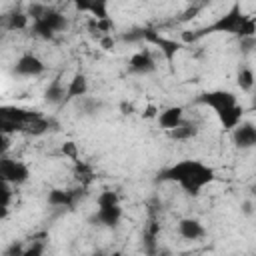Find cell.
<instances>
[{"instance_id":"1","label":"cell","mask_w":256,"mask_h":256,"mask_svg":"<svg viewBox=\"0 0 256 256\" xmlns=\"http://www.w3.org/2000/svg\"><path fill=\"white\" fill-rule=\"evenodd\" d=\"M214 168L200 160H180L158 172L160 182H174L190 196H198L202 188L214 182Z\"/></svg>"},{"instance_id":"2","label":"cell","mask_w":256,"mask_h":256,"mask_svg":"<svg viewBox=\"0 0 256 256\" xmlns=\"http://www.w3.org/2000/svg\"><path fill=\"white\" fill-rule=\"evenodd\" d=\"M246 18L248 16L242 12L240 4H232L230 10L224 12L222 16H218L212 24H208V26H204L200 30H194V32H184L182 40L184 42H196V40H200V38H204L208 34H234V36H238L242 24L246 22Z\"/></svg>"},{"instance_id":"3","label":"cell","mask_w":256,"mask_h":256,"mask_svg":"<svg viewBox=\"0 0 256 256\" xmlns=\"http://www.w3.org/2000/svg\"><path fill=\"white\" fill-rule=\"evenodd\" d=\"M28 178H30V168L24 162L8 158L6 154L2 156V160H0V180L2 182H8L10 186H20V184L28 182Z\"/></svg>"},{"instance_id":"4","label":"cell","mask_w":256,"mask_h":256,"mask_svg":"<svg viewBox=\"0 0 256 256\" xmlns=\"http://www.w3.org/2000/svg\"><path fill=\"white\" fill-rule=\"evenodd\" d=\"M196 102L212 108L214 114H218V112H222V110H226L230 106H236L238 104V98L230 90H206V92H202V94L196 96Z\"/></svg>"},{"instance_id":"5","label":"cell","mask_w":256,"mask_h":256,"mask_svg":"<svg viewBox=\"0 0 256 256\" xmlns=\"http://www.w3.org/2000/svg\"><path fill=\"white\" fill-rule=\"evenodd\" d=\"M40 118H42V114L34 112V110H24V108H16V106H2L0 108V120H8V122L18 124L22 128V132H26L28 126L38 122Z\"/></svg>"},{"instance_id":"6","label":"cell","mask_w":256,"mask_h":256,"mask_svg":"<svg viewBox=\"0 0 256 256\" xmlns=\"http://www.w3.org/2000/svg\"><path fill=\"white\" fill-rule=\"evenodd\" d=\"M142 40H146V42L158 46L160 52H162V56H164L168 62H172V60L176 58V54L180 52V48H182L180 42L170 40V38H164V36H160V34H158L156 30H152V28H142Z\"/></svg>"},{"instance_id":"7","label":"cell","mask_w":256,"mask_h":256,"mask_svg":"<svg viewBox=\"0 0 256 256\" xmlns=\"http://www.w3.org/2000/svg\"><path fill=\"white\" fill-rule=\"evenodd\" d=\"M156 70V60L150 50H138L128 60V72L136 76H146Z\"/></svg>"},{"instance_id":"8","label":"cell","mask_w":256,"mask_h":256,"mask_svg":"<svg viewBox=\"0 0 256 256\" xmlns=\"http://www.w3.org/2000/svg\"><path fill=\"white\" fill-rule=\"evenodd\" d=\"M14 74H18V76H40L44 70H46V64L36 56V54H32V52H26V54H22L18 60H16V64H14Z\"/></svg>"},{"instance_id":"9","label":"cell","mask_w":256,"mask_h":256,"mask_svg":"<svg viewBox=\"0 0 256 256\" xmlns=\"http://www.w3.org/2000/svg\"><path fill=\"white\" fill-rule=\"evenodd\" d=\"M82 188H76V190H68V188H52L48 192V204L50 206H56V208H72L80 196H82Z\"/></svg>"},{"instance_id":"10","label":"cell","mask_w":256,"mask_h":256,"mask_svg":"<svg viewBox=\"0 0 256 256\" xmlns=\"http://www.w3.org/2000/svg\"><path fill=\"white\" fill-rule=\"evenodd\" d=\"M232 142L240 150H248L256 146V124L252 122H240L232 130Z\"/></svg>"},{"instance_id":"11","label":"cell","mask_w":256,"mask_h":256,"mask_svg":"<svg viewBox=\"0 0 256 256\" xmlns=\"http://www.w3.org/2000/svg\"><path fill=\"white\" fill-rule=\"evenodd\" d=\"M92 220L100 226L106 228H116L122 220V206L120 204H108V206H98L96 214L92 216Z\"/></svg>"},{"instance_id":"12","label":"cell","mask_w":256,"mask_h":256,"mask_svg":"<svg viewBox=\"0 0 256 256\" xmlns=\"http://www.w3.org/2000/svg\"><path fill=\"white\" fill-rule=\"evenodd\" d=\"M178 234L184 238V240H190V242H196V240H202L206 236V228L200 220L196 218H182L178 222Z\"/></svg>"},{"instance_id":"13","label":"cell","mask_w":256,"mask_h":256,"mask_svg":"<svg viewBox=\"0 0 256 256\" xmlns=\"http://www.w3.org/2000/svg\"><path fill=\"white\" fill-rule=\"evenodd\" d=\"M182 122H184V108H182V106H168V108H164V110L158 114V124H160L166 132L178 128Z\"/></svg>"},{"instance_id":"14","label":"cell","mask_w":256,"mask_h":256,"mask_svg":"<svg viewBox=\"0 0 256 256\" xmlns=\"http://www.w3.org/2000/svg\"><path fill=\"white\" fill-rule=\"evenodd\" d=\"M158 234H160V224L156 222V218H150L148 224L144 226V232H142V244H144V250L148 256H156L158 254Z\"/></svg>"},{"instance_id":"15","label":"cell","mask_w":256,"mask_h":256,"mask_svg":"<svg viewBox=\"0 0 256 256\" xmlns=\"http://www.w3.org/2000/svg\"><path fill=\"white\" fill-rule=\"evenodd\" d=\"M66 92H68V86H64L62 78L56 76L44 90V100L48 104H54V106H60V104H66Z\"/></svg>"},{"instance_id":"16","label":"cell","mask_w":256,"mask_h":256,"mask_svg":"<svg viewBox=\"0 0 256 256\" xmlns=\"http://www.w3.org/2000/svg\"><path fill=\"white\" fill-rule=\"evenodd\" d=\"M76 10L88 12L94 20H106L108 16V2L106 0H80L76 2Z\"/></svg>"},{"instance_id":"17","label":"cell","mask_w":256,"mask_h":256,"mask_svg":"<svg viewBox=\"0 0 256 256\" xmlns=\"http://www.w3.org/2000/svg\"><path fill=\"white\" fill-rule=\"evenodd\" d=\"M68 86V92H66V102L70 100H80L88 94V78L84 72H76L72 76V80L66 84Z\"/></svg>"},{"instance_id":"18","label":"cell","mask_w":256,"mask_h":256,"mask_svg":"<svg viewBox=\"0 0 256 256\" xmlns=\"http://www.w3.org/2000/svg\"><path fill=\"white\" fill-rule=\"evenodd\" d=\"M216 116H218V120H220L222 128L232 132V130H234V128H236V126L242 122V116H244V108H242V104H236V106H230V108H226V110L218 112Z\"/></svg>"},{"instance_id":"19","label":"cell","mask_w":256,"mask_h":256,"mask_svg":"<svg viewBox=\"0 0 256 256\" xmlns=\"http://www.w3.org/2000/svg\"><path fill=\"white\" fill-rule=\"evenodd\" d=\"M198 132H200V128H198V124H196V122L184 120V122H182L178 128L170 130L168 134H170V138H172V140H178V142H186V140H192L194 136H198Z\"/></svg>"},{"instance_id":"20","label":"cell","mask_w":256,"mask_h":256,"mask_svg":"<svg viewBox=\"0 0 256 256\" xmlns=\"http://www.w3.org/2000/svg\"><path fill=\"white\" fill-rule=\"evenodd\" d=\"M236 82L240 86V90L244 92H250L256 88V76H254V70L250 66H240L238 72H236Z\"/></svg>"},{"instance_id":"21","label":"cell","mask_w":256,"mask_h":256,"mask_svg":"<svg viewBox=\"0 0 256 256\" xmlns=\"http://www.w3.org/2000/svg\"><path fill=\"white\" fill-rule=\"evenodd\" d=\"M42 20L54 30V32H62L66 26H68V20H66V16L62 14V12H58V10H52V8H48L46 10V14L42 16Z\"/></svg>"},{"instance_id":"22","label":"cell","mask_w":256,"mask_h":256,"mask_svg":"<svg viewBox=\"0 0 256 256\" xmlns=\"http://www.w3.org/2000/svg\"><path fill=\"white\" fill-rule=\"evenodd\" d=\"M28 14L26 12H20V10H16V12H10L8 16H6V22H4V26L8 28V30H24V28H28Z\"/></svg>"},{"instance_id":"23","label":"cell","mask_w":256,"mask_h":256,"mask_svg":"<svg viewBox=\"0 0 256 256\" xmlns=\"http://www.w3.org/2000/svg\"><path fill=\"white\" fill-rule=\"evenodd\" d=\"M30 30H32V34L36 36V38H40V40H54V36H56V32L42 20V18H38V20H32V26H30Z\"/></svg>"},{"instance_id":"24","label":"cell","mask_w":256,"mask_h":256,"mask_svg":"<svg viewBox=\"0 0 256 256\" xmlns=\"http://www.w3.org/2000/svg\"><path fill=\"white\" fill-rule=\"evenodd\" d=\"M78 106L82 108V112H84V114H98V110L102 108V104H100L98 100L88 98V96L80 98V100H78Z\"/></svg>"},{"instance_id":"25","label":"cell","mask_w":256,"mask_h":256,"mask_svg":"<svg viewBox=\"0 0 256 256\" xmlns=\"http://www.w3.org/2000/svg\"><path fill=\"white\" fill-rule=\"evenodd\" d=\"M0 194H2V218H6L8 208H10V198H12V186L0 180Z\"/></svg>"},{"instance_id":"26","label":"cell","mask_w":256,"mask_h":256,"mask_svg":"<svg viewBox=\"0 0 256 256\" xmlns=\"http://www.w3.org/2000/svg\"><path fill=\"white\" fill-rule=\"evenodd\" d=\"M46 252V240H32L30 246H26L24 256H44Z\"/></svg>"},{"instance_id":"27","label":"cell","mask_w":256,"mask_h":256,"mask_svg":"<svg viewBox=\"0 0 256 256\" xmlns=\"http://www.w3.org/2000/svg\"><path fill=\"white\" fill-rule=\"evenodd\" d=\"M96 204H98V206H108V204H120V200H118V194H116V192H112V190H102V192L98 194V198H96Z\"/></svg>"},{"instance_id":"28","label":"cell","mask_w":256,"mask_h":256,"mask_svg":"<svg viewBox=\"0 0 256 256\" xmlns=\"http://www.w3.org/2000/svg\"><path fill=\"white\" fill-rule=\"evenodd\" d=\"M24 244L22 242H10L6 248H4V252H2V256H24Z\"/></svg>"},{"instance_id":"29","label":"cell","mask_w":256,"mask_h":256,"mask_svg":"<svg viewBox=\"0 0 256 256\" xmlns=\"http://www.w3.org/2000/svg\"><path fill=\"white\" fill-rule=\"evenodd\" d=\"M62 154H64V156H68L70 160L78 162V148H76V144H74V142H64V144H62Z\"/></svg>"},{"instance_id":"30","label":"cell","mask_w":256,"mask_h":256,"mask_svg":"<svg viewBox=\"0 0 256 256\" xmlns=\"http://www.w3.org/2000/svg\"><path fill=\"white\" fill-rule=\"evenodd\" d=\"M240 46H242V52H250L256 48V36L254 38H242L240 40Z\"/></svg>"},{"instance_id":"31","label":"cell","mask_w":256,"mask_h":256,"mask_svg":"<svg viewBox=\"0 0 256 256\" xmlns=\"http://www.w3.org/2000/svg\"><path fill=\"white\" fill-rule=\"evenodd\" d=\"M100 46L104 48V50H112L114 48V38L108 34V36H104L102 40H100Z\"/></svg>"},{"instance_id":"32","label":"cell","mask_w":256,"mask_h":256,"mask_svg":"<svg viewBox=\"0 0 256 256\" xmlns=\"http://www.w3.org/2000/svg\"><path fill=\"white\" fill-rule=\"evenodd\" d=\"M158 114H160V112H158V110H156V106H152V104L144 110V116H146V118H152V116H156V118H158Z\"/></svg>"},{"instance_id":"33","label":"cell","mask_w":256,"mask_h":256,"mask_svg":"<svg viewBox=\"0 0 256 256\" xmlns=\"http://www.w3.org/2000/svg\"><path fill=\"white\" fill-rule=\"evenodd\" d=\"M250 108L256 112V88H254V92H252V104H250Z\"/></svg>"},{"instance_id":"34","label":"cell","mask_w":256,"mask_h":256,"mask_svg":"<svg viewBox=\"0 0 256 256\" xmlns=\"http://www.w3.org/2000/svg\"><path fill=\"white\" fill-rule=\"evenodd\" d=\"M156 256H168V254H166V252H158Z\"/></svg>"},{"instance_id":"35","label":"cell","mask_w":256,"mask_h":256,"mask_svg":"<svg viewBox=\"0 0 256 256\" xmlns=\"http://www.w3.org/2000/svg\"><path fill=\"white\" fill-rule=\"evenodd\" d=\"M110 256H122V254H120V252H114V254H110Z\"/></svg>"},{"instance_id":"36","label":"cell","mask_w":256,"mask_h":256,"mask_svg":"<svg viewBox=\"0 0 256 256\" xmlns=\"http://www.w3.org/2000/svg\"><path fill=\"white\" fill-rule=\"evenodd\" d=\"M252 256H256V254H252Z\"/></svg>"}]
</instances>
